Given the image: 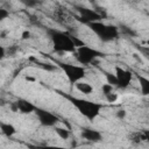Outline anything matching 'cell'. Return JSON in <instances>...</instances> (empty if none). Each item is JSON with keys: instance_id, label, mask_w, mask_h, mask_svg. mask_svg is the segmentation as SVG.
<instances>
[{"instance_id": "9c48e42d", "label": "cell", "mask_w": 149, "mask_h": 149, "mask_svg": "<svg viewBox=\"0 0 149 149\" xmlns=\"http://www.w3.org/2000/svg\"><path fill=\"white\" fill-rule=\"evenodd\" d=\"M81 137L86 141H90V142H99L101 141L102 139V135L99 130L97 129H93V128H84L81 130Z\"/></svg>"}, {"instance_id": "9a60e30c", "label": "cell", "mask_w": 149, "mask_h": 149, "mask_svg": "<svg viewBox=\"0 0 149 149\" xmlns=\"http://www.w3.org/2000/svg\"><path fill=\"white\" fill-rule=\"evenodd\" d=\"M55 130H56V133L58 134V136H59V137H62V139H64V140L69 139V136H70V132H69L66 128L56 127V128H55Z\"/></svg>"}, {"instance_id": "d6986e66", "label": "cell", "mask_w": 149, "mask_h": 149, "mask_svg": "<svg viewBox=\"0 0 149 149\" xmlns=\"http://www.w3.org/2000/svg\"><path fill=\"white\" fill-rule=\"evenodd\" d=\"M35 149H65V148L59 146H37L35 147Z\"/></svg>"}, {"instance_id": "277c9868", "label": "cell", "mask_w": 149, "mask_h": 149, "mask_svg": "<svg viewBox=\"0 0 149 149\" xmlns=\"http://www.w3.org/2000/svg\"><path fill=\"white\" fill-rule=\"evenodd\" d=\"M57 64L63 70L68 80L71 84L81 81V79L86 74V70L83 65H74V64H70V63H57Z\"/></svg>"}, {"instance_id": "3957f363", "label": "cell", "mask_w": 149, "mask_h": 149, "mask_svg": "<svg viewBox=\"0 0 149 149\" xmlns=\"http://www.w3.org/2000/svg\"><path fill=\"white\" fill-rule=\"evenodd\" d=\"M88 27L93 30V33L104 42H111L119 36V29L113 24H107L101 21H97L90 23Z\"/></svg>"}, {"instance_id": "8fae6325", "label": "cell", "mask_w": 149, "mask_h": 149, "mask_svg": "<svg viewBox=\"0 0 149 149\" xmlns=\"http://www.w3.org/2000/svg\"><path fill=\"white\" fill-rule=\"evenodd\" d=\"M0 130L7 137H12L16 133L15 127L13 125H10V123H7V122H0Z\"/></svg>"}, {"instance_id": "5b68a950", "label": "cell", "mask_w": 149, "mask_h": 149, "mask_svg": "<svg viewBox=\"0 0 149 149\" xmlns=\"http://www.w3.org/2000/svg\"><path fill=\"white\" fill-rule=\"evenodd\" d=\"M99 56H101V54L98 50L85 44L76 49V58L80 63V65H88L94 62L95 58H98Z\"/></svg>"}, {"instance_id": "7a4b0ae2", "label": "cell", "mask_w": 149, "mask_h": 149, "mask_svg": "<svg viewBox=\"0 0 149 149\" xmlns=\"http://www.w3.org/2000/svg\"><path fill=\"white\" fill-rule=\"evenodd\" d=\"M54 50L56 52H73L76 51V44L73 41V36L59 31V30H50L49 31Z\"/></svg>"}, {"instance_id": "cb8c5ba5", "label": "cell", "mask_w": 149, "mask_h": 149, "mask_svg": "<svg viewBox=\"0 0 149 149\" xmlns=\"http://www.w3.org/2000/svg\"><path fill=\"white\" fill-rule=\"evenodd\" d=\"M5 104H6V101H5L2 98H0V106H3Z\"/></svg>"}, {"instance_id": "6da1fadb", "label": "cell", "mask_w": 149, "mask_h": 149, "mask_svg": "<svg viewBox=\"0 0 149 149\" xmlns=\"http://www.w3.org/2000/svg\"><path fill=\"white\" fill-rule=\"evenodd\" d=\"M66 98L72 102V105L78 109V112L90 121H93L100 114L101 105L95 101H91V100L83 99V98H74L70 95Z\"/></svg>"}, {"instance_id": "30bf717a", "label": "cell", "mask_w": 149, "mask_h": 149, "mask_svg": "<svg viewBox=\"0 0 149 149\" xmlns=\"http://www.w3.org/2000/svg\"><path fill=\"white\" fill-rule=\"evenodd\" d=\"M14 104H15V107H16V112H21L23 114H30L36 108L30 101H28L26 99H17Z\"/></svg>"}, {"instance_id": "7402d4cb", "label": "cell", "mask_w": 149, "mask_h": 149, "mask_svg": "<svg viewBox=\"0 0 149 149\" xmlns=\"http://www.w3.org/2000/svg\"><path fill=\"white\" fill-rule=\"evenodd\" d=\"M5 56H6V50H5V48H3V47H1V45H0V61H1Z\"/></svg>"}, {"instance_id": "5bb4252c", "label": "cell", "mask_w": 149, "mask_h": 149, "mask_svg": "<svg viewBox=\"0 0 149 149\" xmlns=\"http://www.w3.org/2000/svg\"><path fill=\"white\" fill-rule=\"evenodd\" d=\"M139 80H140V87H141L142 94L148 95L149 94V80H148V78H146L143 76H140Z\"/></svg>"}, {"instance_id": "44dd1931", "label": "cell", "mask_w": 149, "mask_h": 149, "mask_svg": "<svg viewBox=\"0 0 149 149\" xmlns=\"http://www.w3.org/2000/svg\"><path fill=\"white\" fill-rule=\"evenodd\" d=\"M22 40H27V38H29L30 37V31H28V30H24L23 33H22Z\"/></svg>"}, {"instance_id": "603a6c76", "label": "cell", "mask_w": 149, "mask_h": 149, "mask_svg": "<svg viewBox=\"0 0 149 149\" xmlns=\"http://www.w3.org/2000/svg\"><path fill=\"white\" fill-rule=\"evenodd\" d=\"M116 115H118V118H125V115H126V111H123V109H121V111H119L118 113H116Z\"/></svg>"}, {"instance_id": "ba28073f", "label": "cell", "mask_w": 149, "mask_h": 149, "mask_svg": "<svg viewBox=\"0 0 149 149\" xmlns=\"http://www.w3.org/2000/svg\"><path fill=\"white\" fill-rule=\"evenodd\" d=\"M115 78L118 83V87L126 88L132 81V72L121 68V66H115Z\"/></svg>"}, {"instance_id": "7c38bea8", "label": "cell", "mask_w": 149, "mask_h": 149, "mask_svg": "<svg viewBox=\"0 0 149 149\" xmlns=\"http://www.w3.org/2000/svg\"><path fill=\"white\" fill-rule=\"evenodd\" d=\"M129 139H130V141H132L133 143L139 144V143H141V142L148 140V133H147V132H135V133H133V134L129 136Z\"/></svg>"}, {"instance_id": "4fadbf2b", "label": "cell", "mask_w": 149, "mask_h": 149, "mask_svg": "<svg viewBox=\"0 0 149 149\" xmlns=\"http://www.w3.org/2000/svg\"><path fill=\"white\" fill-rule=\"evenodd\" d=\"M76 88L83 93V94H91L93 92V87L91 86V84L85 83V81H78L76 83Z\"/></svg>"}, {"instance_id": "ffe728a7", "label": "cell", "mask_w": 149, "mask_h": 149, "mask_svg": "<svg viewBox=\"0 0 149 149\" xmlns=\"http://www.w3.org/2000/svg\"><path fill=\"white\" fill-rule=\"evenodd\" d=\"M8 15H9V12H8L7 9H5V8L0 7V21H2V20H5V19H7V17H8Z\"/></svg>"}, {"instance_id": "52a82bcc", "label": "cell", "mask_w": 149, "mask_h": 149, "mask_svg": "<svg viewBox=\"0 0 149 149\" xmlns=\"http://www.w3.org/2000/svg\"><path fill=\"white\" fill-rule=\"evenodd\" d=\"M77 10L79 13L80 20L87 24L100 21V19H101V15L99 13H97L94 9H90L86 7H77Z\"/></svg>"}, {"instance_id": "e0dca14e", "label": "cell", "mask_w": 149, "mask_h": 149, "mask_svg": "<svg viewBox=\"0 0 149 149\" xmlns=\"http://www.w3.org/2000/svg\"><path fill=\"white\" fill-rule=\"evenodd\" d=\"M105 97H106V99H107V101H108V102H114V101H116V100H118V94H116V93H114V92H111V93L106 94Z\"/></svg>"}, {"instance_id": "2e32d148", "label": "cell", "mask_w": 149, "mask_h": 149, "mask_svg": "<svg viewBox=\"0 0 149 149\" xmlns=\"http://www.w3.org/2000/svg\"><path fill=\"white\" fill-rule=\"evenodd\" d=\"M106 79H107V81H108L107 84H109V85H112V86H118L116 78H115V76H114V74L106 72Z\"/></svg>"}, {"instance_id": "ac0fdd59", "label": "cell", "mask_w": 149, "mask_h": 149, "mask_svg": "<svg viewBox=\"0 0 149 149\" xmlns=\"http://www.w3.org/2000/svg\"><path fill=\"white\" fill-rule=\"evenodd\" d=\"M101 90H102V93L106 95V94H108V93L113 92V86H112V85H109V84H104V85H102V87H101Z\"/></svg>"}, {"instance_id": "8992f818", "label": "cell", "mask_w": 149, "mask_h": 149, "mask_svg": "<svg viewBox=\"0 0 149 149\" xmlns=\"http://www.w3.org/2000/svg\"><path fill=\"white\" fill-rule=\"evenodd\" d=\"M34 112H35V114H36L40 123L42 126H44V127H55L56 123L59 121V119H58L57 115L52 114L51 112H49L47 109L36 107Z\"/></svg>"}]
</instances>
